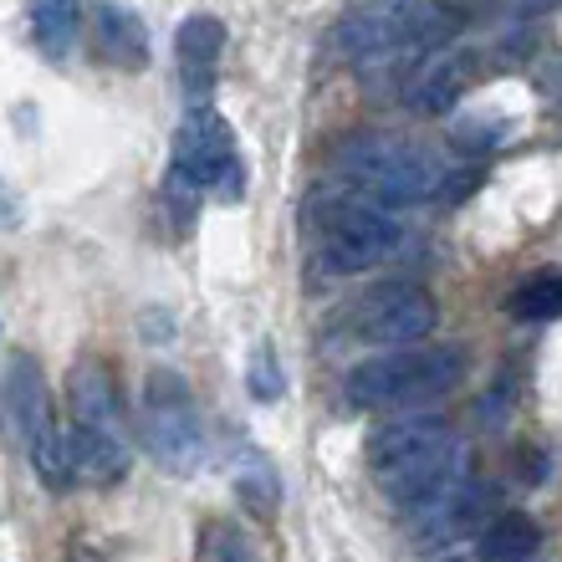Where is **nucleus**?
Instances as JSON below:
<instances>
[{"label":"nucleus","mask_w":562,"mask_h":562,"mask_svg":"<svg viewBox=\"0 0 562 562\" xmlns=\"http://www.w3.org/2000/svg\"><path fill=\"white\" fill-rule=\"evenodd\" d=\"M363 460H369V475L379 481V491H389L409 512H425L465 481L456 429L440 425V419L379 425L363 445Z\"/></svg>","instance_id":"obj_1"},{"label":"nucleus","mask_w":562,"mask_h":562,"mask_svg":"<svg viewBox=\"0 0 562 562\" xmlns=\"http://www.w3.org/2000/svg\"><path fill=\"white\" fill-rule=\"evenodd\" d=\"M67 404H72V429H67L72 475L92 486L123 481L134 465V445H128V415L119 400V373L103 358H77L67 373Z\"/></svg>","instance_id":"obj_2"},{"label":"nucleus","mask_w":562,"mask_h":562,"mask_svg":"<svg viewBox=\"0 0 562 562\" xmlns=\"http://www.w3.org/2000/svg\"><path fill=\"white\" fill-rule=\"evenodd\" d=\"M400 251V225L363 194H317L312 200V261L327 277H358Z\"/></svg>","instance_id":"obj_3"},{"label":"nucleus","mask_w":562,"mask_h":562,"mask_svg":"<svg viewBox=\"0 0 562 562\" xmlns=\"http://www.w3.org/2000/svg\"><path fill=\"white\" fill-rule=\"evenodd\" d=\"M465 373V353L460 348H394V353L363 358L348 369L342 389L358 409H415V404L445 400Z\"/></svg>","instance_id":"obj_4"},{"label":"nucleus","mask_w":562,"mask_h":562,"mask_svg":"<svg viewBox=\"0 0 562 562\" xmlns=\"http://www.w3.org/2000/svg\"><path fill=\"white\" fill-rule=\"evenodd\" d=\"M338 175L373 205H419L445 190V169L404 138L363 134L338 148Z\"/></svg>","instance_id":"obj_5"},{"label":"nucleus","mask_w":562,"mask_h":562,"mask_svg":"<svg viewBox=\"0 0 562 562\" xmlns=\"http://www.w3.org/2000/svg\"><path fill=\"white\" fill-rule=\"evenodd\" d=\"M0 415H5V425H11L15 445L26 450L31 471L42 475V486H52V491L72 486L67 435L57 429V415H52L42 369H36L26 353H15L11 363H5V379H0Z\"/></svg>","instance_id":"obj_6"},{"label":"nucleus","mask_w":562,"mask_h":562,"mask_svg":"<svg viewBox=\"0 0 562 562\" xmlns=\"http://www.w3.org/2000/svg\"><path fill=\"white\" fill-rule=\"evenodd\" d=\"M138 419H144V440L159 456V465H169L175 475H190L200 465V456H205V425H200V409H194V394L184 373L148 369Z\"/></svg>","instance_id":"obj_7"},{"label":"nucleus","mask_w":562,"mask_h":562,"mask_svg":"<svg viewBox=\"0 0 562 562\" xmlns=\"http://www.w3.org/2000/svg\"><path fill=\"white\" fill-rule=\"evenodd\" d=\"M175 175H184L194 190H215V200L236 205L246 200V164H240V148L231 123L215 113V108H190V119L179 123L175 134Z\"/></svg>","instance_id":"obj_8"},{"label":"nucleus","mask_w":562,"mask_h":562,"mask_svg":"<svg viewBox=\"0 0 562 562\" xmlns=\"http://www.w3.org/2000/svg\"><path fill=\"white\" fill-rule=\"evenodd\" d=\"M435 296L419 286V281H379L369 292L358 296L353 307H348V327H353V338L363 342H379V348H415L435 333Z\"/></svg>","instance_id":"obj_9"},{"label":"nucleus","mask_w":562,"mask_h":562,"mask_svg":"<svg viewBox=\"0 0 562 562\" xmlns=\"http://www.w3.org/2000/svg\"><path fill=\"white\" fill-rule=\"evenodd\" d=\"M429 26V11L419 0H369L338 26V52L353 61L389 57L400 46H415Z\"/></svg>","instance_id":"obj_10"},{"label":"nucleus","mask_w":562,"mask_h":562,"mask_svg":"<svg viewBox=\"0 0 562 562\" xmlns=\"http://www.w3.org/2000/svg\"><path fill=\"white\" fill-rule=\"evenodd\" d=\"M92 52L103 67H119V72H144L148 67V31L128 5L119 0H98L92 5Z\"/></svg>","instance_id":"obj_11"},{"label":"nucleus","mask_w":562,"mask_h":562,"mask_svg":"<svg viewBox=\"0 0 562 562\" xmlns=\"http://www.w3.org/2000/svg\"><path fill=\"white\" fill-rule=\"evenodd\" d=\"M225 52V26L215 15H190L175 36V61H179V82L190 98H205L215 82V61Z\"/></svg>","instance_id":"obj_12"},{"label":"nucleus","mask_w":562,"mask_h":562,"mask_svg":"<svg viewBox=\"0 0 562 562\" xmlns=\"http://www.w3.org/2000/svg\"><path fill=\"white\" fill-rule=\"evenodd\" d=\"M77 26H82V0H31V42L46 61H67L77 52Z\"/></svg>","instance_id":"obj_13"},{"label":"nucleus","mask_w":562,"mask_h":562,"mask_svg":"<svg viewBox=\"0 0 562 562\" xmlns=\"http://www.w3.org/2000/svg\"><path fill=\"white\" fill-rule=\"evenodd\" d=\"M542 532L527 517H496L481 532V562H537Z\"/></svg>","instance_id":"obj_14"},{"label":"nucleus","mask_w":562,"mask_h":562,"mask_svg":"<svg viewBox=\"0 0 562 562\" xmlns=\"http://www.w3.org/2000/svg\"><path fill=\"white\" fill-rule=\"evenodd\" d=\"M512 317H521V323H552V317H562V271H537L527 286H517Z\"/></svg>","instance_id":"obj_15"},{"label":"nucleus","mask_w":562,"mask_h":562,"mask_svg":"<svg viewBox=\"0 0 562 562\" xmlns=\"http://www.w3.org/2000/svg\"><path fill=\"white\" fill-rule=\"evenodd\" d=\"M194 562H261V552L236 521H210L194 542Z\"/></svg>","instance_id":"obj_16"},{"label":"nucleus","mask_w":562,"mask_h":562,"mask_svg":"<svg viewBox=\"0 0 562 562\" xmlns=\"http://www.w3.org/2000/svg\"><path fill=\"white\" fill-rule=\"evenodd\" d=\"M465 92V61H435L415 88V113H445Z\"/></svg>","instance_id":"obj_17"},{"label":"nucleus","mask_w":562,"mask_h":562,"mask_svg":"<svg viewBox=\"0 0 562 562\" xmlns=\"http://www.w3.org/2000/svg\"><path fill=\"white\" fill-rule=\"evenodd\" d=\"M246 384H251V394L261 404H277L286 394V373H281V358L271 342H256L251 363H246Z\"/></svg>","instance_id":"obj_18"},{"label":"nucleus","mask_w":562,"mask_h":562,"mask_svg":"<svg viewBox=\"0 0 562 562\" xmlns=\"http://www.w3.org/2000/svg\"><path fill=\"white\" fill-rule=\"evenodd\" d=\"M200 194H205V190H194L190 179L169 169V179H164V205H169V215H175L179 231L194 221V210H200Z\"/></svg>","instance_id":"obj_19"},{"label":"nucleus","mask_w":562,"mask_h":562,"mask_svg":"<svg viewBox=\"0 0 562 562\" xmlns=\"http://www.w3.org/2000/svg\"><path fill=\"white\" fill-rule=\"evenodd\" d=\"M236 491L251 502V512L256 517H267V512H277V481H271V471L267 465H256V471H246L236 481Z\"/></svg>","instance_id":"obj_20"},{"label":"nucleus","mask_w":562,"mask_h":562,"mask_svg":"<svg viewBox=\"0 0 562 562\" xmlns=\"http://www.w3.org/2000/svg\"><path fill=\"white\" fill-rule=\"evenodd\" d=\"M21 225H26V205L11 190V179L0 175V231H21Z\"/></svg>","instance_id":"obj_21"},{"label":"nucleus","mask_w":562,"mask_h":562,"mask_svg":"<svg viewBox=\"0 0 562 562\" xmlns=\"http://www.w3.org/2000/svg\"><path fill=\"white\" fill-rule=\"evenodd\" d=\"M67 562H103V558H98L92 548H72V552H67Z\"/></svg>","instance_id":"obj_22"},{"label":"nucleus","mask_w":562,"mask_h":562,"mask_svg":"<svg viewBox=\"0 0 562 562\" xmlns=\"http://www.w3.org/2000/svg\"><path fill=\"white\" fill-rule=\"evenodd\" d=\"M440 562H465V558H440Z\"/></svg>","instance_id":"obj_23"}]
</instances>
